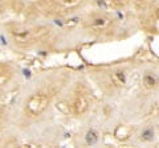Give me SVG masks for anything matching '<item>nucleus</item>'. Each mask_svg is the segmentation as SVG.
<instances>
[{
	"mask_svg": "<svg viewBox=\"0 0 159 148\" xmlns=\"http://www.w3.org/2000/svg\"><path fill=\"white\" fill-rule=\"evenodd\" d=\"M48 105V98L45 97L44 94H37V95H33L29 102H28V110L35 114V115H37V114H40L41 111H44V108L47 107Z\"/></svg>",
	"mask_w": 159,
	"mask_h": 148,
	"instance_id": "f257e3e1",
	"label": "nucleus"
},
{
	"mask_svg": "<svg viewBox=\"0 0 159 148\" xmlns=\"http://www.w3.org/2000/svg\"><path fill=\"white\" fill-rule=\"evenodd\" d=\"M86 110H88V100L82 95L77 97L73 102V112L76 115H81V114H84Z\"/></svg>",
	"mask_w": 159,
	"mask_h": 148,
	"instance_id": "f03ea898",
	"label": "nucleus"
},
{
	"mask_svg": "<svg viewBox=\"0 0 159 148\" xmlns=\"http://www.w3.org/2000/svg\"><path fill=\"white\" fill-rule=\"evenodd\" d=\"M126 73H125L123 70H115L111 73V82L114 86L117 87H123L125 85H126Z\"/></svg>",
	"mask_w": 159,
	"mask_h": 148,
	"instance_id": "7ed1b4c3",
	"label": "nucleus"
},
{
	"mask_svg": "<svg viewBox=\"0 0 159 148\" xmlns=\"http://www.w3.org/2000/svg\"><path fill=\"white\" fill-rule=\"evenodd\" d=\"M142 82H143L144 87H147V89H154V87H156V85H158V79H156V77L153 75V74H146V75H143Z\"/></svg>",
	"mask_w": 159,
	"mask_h": 148,
	"instance_id": "20e7f679",
	"label": "nucleus"
},
{
	"mask_svg": "<svg viewBox=\"0 0 159 148\" xmlns=\"http://www.w3.org/2000/svg\"><path fill=\"white\" fill-rule=\"evenodd\" d=\"M114 134H115V136L118 139H126L127 136L130 135V130L126 126H119V127H117Z\"/></svg>",
	"mask_w": 159,
	"mask_h": 148,
	"instance_id": "39448f33",
	"label": "nucleus"
},
{
	"mask_svg": "<svg viewBox=\"0 0 159 148\" xmlns=\"http://www.w3.org/2000/svg\"><path fill=\"white\" fill-rule=\"evenodd\" d=\"M97 142H98V135H97V132H96L94 130H89V131L86 132V143L90 144V145H93V144H96Z\"/></svg>",
	"mask_w": 159,
	"mask_h": 148,
	"instance_id": "423d86ee",
	"label": "nucleus"
},
{
	"mask_svg": "<svg viewBox=\"0 0 159 148\" xmlns=\"http://www.w3.org/2000/svg\"><path fill=\"white\" fill-rule=\"evenodd\" d=\"M109 24V19L107 17H97L93 21V27L94 28H105Z\"/></svg>",
	"mask_w": 159,
	"mask_h": 148,
	"instance_id": "0eeeda50",
	"label": "nucleus"
},
{
	"mask_svg": "<svg viewBox=\"0 0 159 148\" xmlns=\"http://www.w3.org/2000/svg\"><path fill=\"white\" fill-rule=\"evenodd\" d=\"M153 138H154V131L150 130V128L144 130L142 132V135H141V139L144 140V142H150V140H153Z\"/></svg>",
	"mask_w": 159,
	"mask_h": 148,
	"instance_id": "6e6552de",
	"label": "nucleus"
},
{
	"mask_svg": "<svg viewBox=\"0 0 159 148\" xmlns=\"http://www.w3.org/2000/svg\"><path fill=\"white\" fill-rule=\"evenodd\" d=\"M80 2H81V0H65V4L66 5H76Z\"/></svg>",
	"mask_w": 159,
	"mask_h": 148,
	"instance_id": "1a4fd4ad",
	"label": "nucleus"
},
{
	"mask_svg": "<svg viewBox=\"0 0 159 148\" xmlns=\"http://www.w3.org/2000/svg\"><path fill=\"white\" fill-rule=\"evenodd\" d=\"M0 44H2L3 46H5V45H8V41H7V38L4 37V35H0Z\"/></svg>",
	"mask_w": 159,
	"mask_h": 148,
	"instance_id": "9d476101",
	"label": "nucleus"
},
{
	"mask_svg": "<svg viewBox=\"0 0 159 148\" xmlns=\"http://www.w3.org/2000/svg\"><path fill=\"white\" fill-rule=\"evenodd\" d=\"M23 73H24V75H25L27 78L31 77V72H29V70H23Z\"/></svg>",
	"mask_w": 159,
	"mask_h": 148,
	"instance_id": "9b49d317",
	"label": "nucleus"
},
{
	"mask_svg": "<svg viewBox=\"0 0 159 148\" xmlns=\"http://www.w3.org/2000/svg\"><path fill=\"white\" fill-rule=\"evenodd\" d=\"M156 16H158V17H159V8H158V9H156Z\"/></svg>",
	"mask_w": 159,
	"mask_h": 148,
	"instance_id": "f8f14e48",
	"label": "nucleus"
}]
</instances>
